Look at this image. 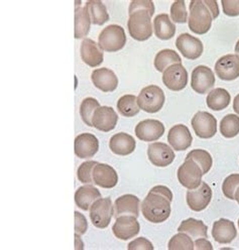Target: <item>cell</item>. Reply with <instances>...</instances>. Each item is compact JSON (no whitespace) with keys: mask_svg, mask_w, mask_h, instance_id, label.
<instances>
[{"mask_svg":"<svg viewBox=\"0 0 239 250\" xmlns=\"http://www.w3.org/2000/svg\"><path fill=\"white\" fill-rule=\"evenodd\" d=\"M171 201L158 193L150 191L142 201V215L149 222L158 224L167 221L171 215Z\"/></svg>","mask_w":239,"mask_h":250,"instance_id":"1","label":"cell"},{"mask_svg":"<svg viewBox=\"0 0 239 250\" xmlns=\"http://www.w3.org/2000/svg\"><path fill=\"white\" fill-rule=\"evenodd\" d=\"M189 28L196 35L208 33L212 25V14L203 0H192L190 2Z\"/></svg>","mask_w":239,"mask_h":250,"instance_id":"2","label":"cell"},{"mask_svg":"<svg viewBox=\"0 0 239 250\" xmlns=\"http://www.w3.org/2000/svg\"><path fill=\"white\" fill-rule=\"evenodd\" d=\"M127 28L133 40L137 42L148 41L153 34L152 15L146 10H138L130 14Z\"/></svg>","mask_w":239,"mask_h":250,"instance_id":"3","label":"cell"},{"mask_svg":"<svg viewBox=\"0 0 239 250\" xmlns=\"http://www.w3.org/2000/svg\"><path fill=\"white\" fill-rule=\"evenodd\" d=\"M126 34L122 26L110 24L106 26L98 37V44L102 51L115 53L122 50L126 44Z\"/></svg>","mask_w":239,"mask_h":250,"instance_id":"4","label":"cell"},{"mask_svg":"<svg viewBox=\"0 0 239 250\" xmlns=\"http://www.w3.org/2000/svg\"><path fill=\"white\" fill-rule=\"evenodd\" d=\"M166 102L163 89L156 85H150L143 88L137 96V104L141 110L147 113H157L162 110Z\"/></svg>","mask_w":239,"mask_h":250,"instance_id":"5","label":"cell"},{"mask_svg":"<svg viewBox=\"0 0 239 250\" xmlns=\"http://www.w3.org/2000/svg\"><path fill=\"white\" fill-rule=\"evenodd\" d=\"M114 216V206L111 198H100L94 202L89 209V217L92 224L99 229H105L110 225Z\"/></svg>","mask_w":239,"mask_h":250,"instance_id":"6","label":"cell"},{"mask_svg":"<svg viewBox=\"0 0 239 250\" xmlns=\"http://www.w3.org/2000/svg\"><path fill=\"white\" fill-rule=\"evenodd\" d=\"M178 180L188 190H195L201 185L203 171L200 166L193 160H186L178 168Z\"/></svg>","mask_w":239,"mask_h":250,"instance_id":"7","label":"cell"},{"mask_svg":"<svg viewBox=\"0 0 239 250\" xmlns=\"http://www.w3.org/2000/svg\"><path fill=\"white\" fill-rule=\"evenodd\" d=\"M140 231L137 217L133 215H121L116 218L112 226V232L117 239L127 241L134 238Z\"/></svg>","mask_w":239,"mask_h":250,"instance_id":"8","label":"cell"},{"mask_svg":"<svg viewBox=\"0 0 239 250\" xmlns=\"http://www.w3.org/2000/svg\"><path fill=\"white\" fill-rule=\"evenodd\" d=\"M212 199V190L210 186L203 182L195 190H188L186 193V201L189 208L195 211L201 212L205 210L210 204Z\"/></svg>","mask_w":239,"mask_h":250,"instance_id":"9","label":"cell"},{"mask_svg":"<svg viewBox=\"0 0 239 250\" xmlns=\"http://www.w3.org/2000/svg\"><path fill=\"white\" fill-rule=\"evenodd\" d=\"M196 135L203 139L212 138L217 132V120L208 112L199 111L191 120Z\"/></svg>","mask_w":239,"mask_h":250,"instance_id":"10","label":"cell"},{"mask_svg":"<svg viewBox=\"0 0 239 250\" xmlns=\"http://www.w3.org/2000/svg\"><path fill=\"white\" fill-rule=\"evenodd\" d=\"M215 75L207 66L196 67L191 76V87L198 94H206L213 89L215 85Z\"/></svg>","mask_w":239,"mask_h":250,"instance_id":"11","label":"cell"},{"mask_svg":"<svg viewBox=\"0 0 239 250\" xmlns=\"http://www.w3.org/2000/svg\"><path fill=\"white\" fill-rule=\"evenodd\" d=\"M163 83L171 91L179 92L188 84V72L182 64H174L163 73Z\"/></svg>","mask_w":239,"mask_h":250,"instance_id":"12","label":"cell"},{"mask_svg":"<svg viewBox=\"0 0 239 250\" xmlns=\"http://www.w3.org/2000/svg\"><path fill=\"white\" fill-rule=\"evenodd\" d=\"M215 73L223 81H234L239 78V57L228 54L218 59L215 64Z\"/></svg>","mask_w":239,"mask_h":250,"instance_id":"13","label":"cell"},{"mask_svg":"<svg viewBox=\"0 0 239 250\" xmlns=\"http://www.w3.org/2000/svg\"><path fill=\"white\" fill-rule=\"evenodd\" d=\"M165 133V125L156 119H146L135 126V135L139 140L147 143L155 142Z\"/></svg>","mask_w":239,"mask_h":250,"instance_id":"14","label":"cell"},{"mask_svg":"<svg viewBox=\"0 0 239 250\" xmlns=\"http://www.w3.org/2000/svg\"><path fill=\"white\" fill-rule=\"evenodd\" d=\"M148 158L153 166L166 167L173 164L176 158V153L170 146L164 143H153L148 147Z\"/></svg>","mask_w":239,"mask_h":250,"instance_id":"15","label":"cell"},{"mask_svg":"<svg viewBox=\"0 0 239 250\" xmlns=\"http://www.w3.org/2000/svg\"><path fill=\"white\" fill-rule=\"evenodd\" d=\"M117 122L118 115L112 107L99 106L92 116L93 127L103 132L113 130Z\"/></svg>","mask_w":239,"mask_h":250,"instance_id":"16","label":"cell"},{"mask_svg":"<svg viewBox=\"0 0 239 250\" xmlns=\"http://www.w3.org/2000/svg\"><path fill=\"white\" fill-rule=\"evenodd\" d=\"M99 142L92 133H81L76 136L74 143L75 154L79 159H91L98 152Z\"/></svg>","mask_w":239,"mask_h":250,"instance_id":"17","label":"cell"},{"mask_svg":"<svg viewBox=\"0 0 239 250\" xmlns=\"http://www.w3.org/2000/svg\"><path fill=\"white\" fill-rule=\"evenodd\" d=\"M176 46L184 58L188 60L199 59L204 51L203 42L189 34H182L177 38Z\"/></svg>","mask_w":239,"mask_h":250,"instance_id":"18","label":"cell"},{"mask_svg":"<svg viewBox=\"0 0 239 250\" xmlns=\"http://www.w3.org/2000/svg\"><path fill=\"white\" fill-rule=\"evenodd\" d=\"M168 143L174 150L182 151L192 146L193 136L186 125L177 124L169 130Z\"/></svg>","mask_w":239,"mask_h":250,"instance_id":"19","label":"cell"},{"mask_svg":"<svg viewBox=\"0 0 239 250\" xmlns=\"http://www.w3.org/2000/svg\"><path fill=\"white\" fill-rule=\"evenodd\" d=\"M80 55L82 61L91 68L100 66L104 61V54L99 44L89 38L83 39L80 45Z\"/></svg>","mask_w":239,"mask_h":250,"instance_id":"20","label":"cell"},{"mask_svg":"<svg viewBox=\"0 0 239 250\" xmlns=\"http://www.w3.org/2000/svg\"><path fill=\"white\" fill-rule=\"evenodd\" d=\"M93 182L103 189H112L118 183V175L114 167L107 164L98 163L92 173Z\"/></svg>","mask_w":239,"mask_h":250,"instance_id":"21","label":"cell"},{"mask_svg":"<svg viewBox=\"0 0 239 250\" xmlns=\"http://www.w3.org/2000/svg\"><path fill=\"white\" fill-rule=\"evenodd\" d=\"M94 86L102 92H113L118 86V78L115 73L108 68L94 70L91 75Z\"/></svg>","mask_w":239,"mask_h":250,"instance_id":"22","label":"cell"},{"mask_svg":"<svg viewBox=\"0 0 239 250\" xmlns=\"http://www.w3.org/2000/svg\"><path fill=\"white\" fill-rule=\"evenodd\" d=\"M213 239L220 244L231 243L237 236V229L233 221L228 219H219L212 227Z\"/></svg>","mask_w":239,"mask_h":250,"instance_id":"23","label":"cell"},{"mask_svg":"<svg viewBox=\"0 0 239 250\" xmlns=\"http://www.w3.org/2000/svg\"><path fill=\"white\" fill-rule=\"evenodd\" d=\"M109 147L113 153L121 156L130 155L135 150L136 142L134 137L125 132H118L109 140Z\"/></svg>","mask_w":239,"mask_h":250,"instance_id":"24","label":"cell"},{"mask_svg":"<svg viewBox=\"0 0 239 250\" xmlns=\"http://www.w3.org/2000/svg\"><path fill=\"white\" fill-rule=\"evenodd\" d=\"M101 198L100 191L92 185L80 187L75 192V203L78 208L84 211H89L94 202Z\"/></svg>","mask_w":239,"mask_h":250,"instance_id":"25","label":"cell"},{"mask_svg":"<svg viewBox=\"0 0 239 250\" xmlns=\"http://www.w3.org/2000/svg\"><path fill=\"white\" fill-rule=\"evenodd\" d=\"M139 205L140 200L138 197L126 194L118 197L114 203V217L117 218L121 215H133L138 217L139 215Z\"/></svg>","mask_w":239,"mask_h":250,"instance_id":"26","label":"cell"},{"mask_svg":"<svg viewBox=\"0 0 239 250\" xmlns=\"http://www.w3.org/2000/svg\"><path fill=\"white\" fill-rule=\"evenodd\" d=\"M153 28L155 37L161 41H169L176 34V24L173 23L170 15L167 13L157 14L153 20Z\"/></svg>","mask_w":239,"mask_h":250,"instance_id":"27","label":"cell"},{"mask_svg":"<svg viewBox=\"0 0 239 250\" xmlns=\"http://www.w3.org/2000/svg\"><path fill=\"white\" fill-rule=\"evenodd\" d=\"M231 101L230 94L227 90L223 88L212 89L206 98V103L211 110L221 111L226 109Z\"/></svg>","mask_w":239,"mask_h":250,"instance_id":"28","label":"cell"},{"mask_svg":"<svg viewBox=\"0 0 239 250\" xmlns=\"http://www.w3.org/2000/svg\"><path fill=\"white\" fill-rule=\"evenodd\" d=\"M91 18L86 6H76L75 8V39L81 40L85 39L91 26Z\"/></svg>","mask_w":239,"mask_h":250,"instance_id":"29","label":"cell"},{"mask_svg":"<svg viewBox=\"0 0 239 250\" xmlns=\"http://www.w3.org/2000/svg\"><path fill=\"white\" fill-rule=\"evenodd\" d=\"M178 232L187 233L193 239L200 237L208 238V226H206L203 221L194 218H188L187 220L182 221L178 227Z\"/></svg>","mask_w":239,"mask_h":250,"instance_id":"30","label":"cell"},{"mask_svg":"<svg viewBox=\"0 0 239 250\" xmlns=\"http://www.w3.org/2000/svg\"><path fill=\"white\" fill-rule=\"evenodd\" d=\"M174 64H182V59L179 54L174 50H162L154 57L153 65L156 71H158L159 73H164L167 68Z\"/></svg>","mask_w":239,"mask_h":250,"instance_id":"31","label":"cell"},{"mask_svg":"<svg viewBox=\"0 0 239 250\" xmlns=\"http://www.w3.org/2000/svg\"><path fill=\"white\" fill-rule=\"evenodd\" d=\"M91 21L95 25H102L109 21V14L105 4L99 0H89L85 4Z\"/></svg>","mask_w":239,"mask_h":250,"instance_id":"32","label":"cell"},{"mask_svg":"<svg viewBox=\"0 0 239 250\" xmlns=\"http://www.w3.org/2000/svg\"><path fill=\"white\" fill-rule=\"evenodd\" d=\"M118 112L124 117H133L139 113L140 108L137 104V97L131 94L121 96L117 101Z\"/></svg>","mask_w":239,"mask_h":250,"instance_id":"33","label":"cell"},{"mask_svg":"<svg viewBox=\"0 0 239 250\" xmlns=\"http://www.w3.org/2000/svg\"><path fill=\"white\" fill-rule=\"evenodd\" d=\"M220 132L225 138H233L239 134V116L228 114L220 122Z\"/></svg>","mask_w":239,"mask_h":250,"instance_id":"34","label":"cell"},{"mask_svg":"<svg viewBox=\"0 0 239 250\" xmlns=\"http://www.w3.org/2000/svg\"><path fill=\"white\" fill-rule=\"evenodd\" d=\"M186 160H193L194 162H196L202 168L203 175H206L207 173H209V170L211 169L212 165H213V160H212L211 154L205 149L191 150L187 154Z\"/></svg>","mask_w":239,"mask_h":250,"instance_id":"35","label":"cell"},{"mask_svg":"<svg viewBox=\"0 0 239 250\" xmlns=\"http://www.w3.org/2000/svg\"><path fill=\"white\" fill-rule=\"evenodd\" d=\"M99 106V102L92 97L85 98L80 104V116H81V119L88 126L93 127L92 116Z\"/></svg>","mask_w":239,"mask_h":250,"instance_id":"36","label":"cell"},{"mask_svg":"<svg viewBox=\"0 0 239 250\" xmlns=\"http://www.w3.org/2000/svg\"><path fill=\"white\" fill-rule=\"evenodd\" d=\"M169 250H193L194 241L193 238L187 233L179 232L176 235H174L168 244Z\"/></svg>","mask_w":239,"mask_h":250,"instance_id":"37","label":"cell"},{"mask_svg":"<svg viewBox=\"0 0 239 250\" xmlns=\"http://www.w3.org/2000/svg\"><path fill=\"white\" fill-rule=\"evenodd\" d=\"M171 19L174 23H186L188 21V11L185 0L174 1L170 9Z\"/></svg>","mask_w":239,"mask_h":250,"instance_id":"38","label":"cell"},{"mask_svg":"<svg viewBox=\"0 0 239 250\" xmlns=\"http://www.w3.org/2000/svg\"><path fill=\"white\" fill-rule=\"evenodd\" d=\"M97 164H98V162L89 161V162H84L83 164L80 165L78 167V170H77L78 180L84 185L94 184L93 178H92V173H93V169H94L95 166H96Z\"/></svg>","mask_w":239,"mask_h":250,"instance_id":"39","label":"cell"},{"mask_svg":"<svg viewBox=\"0 0 239 250\" xmlns=\"http://www.w3.org/2000/svg\"><path fill=\"white\" fill-rule=\"evenodd\" d=\"M239 187V174H231L222 184V192L229 200H235V192Z\"/></svg>","mask_w":239,"mask_h":250,"instance_id":"40","label":"cell"},{"mask_svg":"<svg viewBox=\"0 0 239 250\" xmlns=\"http://www.w3.org/2000/svg\"><path fill=\"white\" fill-rule=\"evenodd\" d=\"M138 10H146L152 17L154 14V4L151 0H132L129 7V13L131 14Z\"/></svg>","mask_w":239,"mask_h":250,"instance_id":"41","label":"cell"},{"mask_svg":"<svg viewBox=\"0 0 239 250\" xmlns=\"http://www.w3.org/2000/svg\"><path fill=\"white\" fill-rule=\"evenodd\" d=\"M223 12L227 17L235 18L239 15V0H222Z\"/></svg>","mask_w":239,"mask_h":250,"instance_id":"42","label":"cell"},{"mask_svg":"<svg viewBox=\"0 0 239 250\" xmlns=\"http://www.w3.org/2000/svg\"><path fill=\"white\" fill-rule=\"evenodd\" d=\"M127 249L129 250H153L154 247L149 239L145 237H138L129 243V245H127Z\"/></svg>","mask_w":239,"mask_h":250,"instance_id":"43","label":"cell"},{"mask_svg":"<svg viewBox=\"0 0 239 250\" xmlns=\"http://www.w3.org/2000/svg\"><path fill=\"white\" fill-rule=\"evenodd\" d=\"M74 215H75V233L80 236L84 235L86 231L88 230L87 219L82 213H80L78 211H76Z\"/></svg>","mask_w":239,"mask_h":250,"instance_id":"44","label":"cell"},{"mask_svg":"<svg viewBox=\"0 0 239 250\" xmlns=\"http://www.w3.org/2000/svg\"><path fill=\"white\" fill-rule=\"evenodd\" d=\"M194 248L196 250H213V246L211 242L205 237L197 238L194 241Z\"/></svg>","mask_w":239,"mask_h":250,"instance_id":"45","label":"cell"},{"mask_svg":"<svg viewBox=\"0 0 239 250\" xmlns=\"http://www.w3.org/2000/svg\"><path fill=\"white\" fill-rule=\"evenodd\" d=\"M204 3L207 5V7L209 8L213 20L217 19L219 17V7H218V3L216 0H203Z\"/></svg>","mask_w":239,"mask_h":250,"instance_id":"46","label":"cell"},{"mask_svg":"<svg viewBox=\"0 0 239 250\" xmlns=\"http://www.w3.org/2000/svg\"><path fill=\"white\" fill-rule=\"evenodd\" d=\"M151 191L154 192V193H158V194H161V195L167 197L171 202L173 201V193H172V191L169 189V188H167L165 186H162V185L155 186V187L152 188Z\"/></svg>","mask_w":239,"mask_h":250,"instance_id":"47","label":"cell"},{"mask_svg":"<svg viewBox=\"0 0 239 250\" xmlns=\"http://www.w3.org/2000/svg\"><path fill=\"white\" fill-rule=\"evenodd\" d=\"M75 248L77 250H82L84 248V244L82 242V239L80 238V235L75 233Z\"/></svg>","mask_w":239,"mask_h":250,"instance_id":"48","label":"cell"},{"mask_svg":"<svg viewBox=\"0 0 239 250\" xmlns=\"http://www.w3.org/2000/svg\"><path fill=\"white\" fill-rule=\"evenodd\" d=\"M233 109H234V112L237 113V115H239V94H237V95L234 97Z\"/></svg>","mask_w":239,"mask_h":250,"instance_id":"49","label":"cell"},{"mask_svg":"<svg viewBox=\"0 0 239 250\" xmlns=\"http://www.w3.org/2000/svg\"><path fill=\"white\" fill-rule=\"evenodd\" d=\"M234 51H235V55H237V56L239 57V40L237 41V42H236V44H235Z\"/></svg>","mask_w":239,"mask_h":250,"instance_id":"50","label":"cell"},{"mask_svg":"<svg viewBox=\"0 0 239 250\" xmlns=\"http://www.w3.org/2000/svg\"><path fill=\"white\" fill-rule=\"evenodd\" d=\"M235 200H236V202L238 203V205H239V187L237 188V190L235 192Z\"/></svg>","mask_w":239,"mask_h":250,"instance_id":"51","label":"cell"},{"mask_svg":"<svg viewBox=\"0 0 239 250\" xmlns=\"http://www.w3.org/2000/svg\"><path fill=\"white\" fill-rule=\"evenodd\" d=\"M238 226H239V219H238Z\"/></svg>","mask_w":239,"mask_h":250,"instance_id":"52","label":"cell"}]
</instances>
